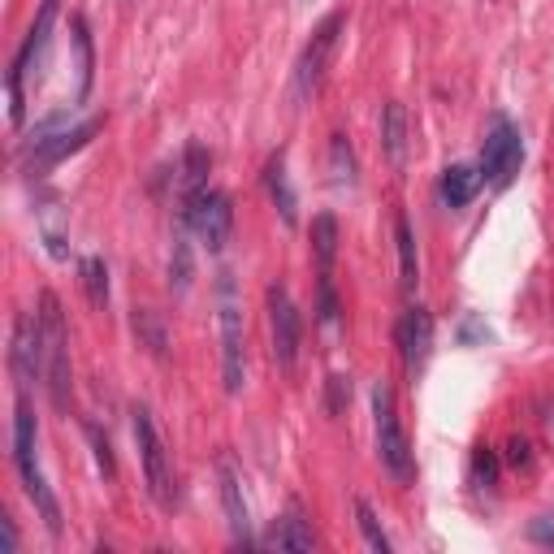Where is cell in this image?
Wrapping results in <instances>:
<instances>
[{
  "instance_id": "cell-12",
  "label": "cell",
  "mask_w": 554,
  "mask_h": 554,
  "mask_svg": "<svg viewBox=\"0 0 554 554\" xmlns=\"http://www.w3.org/2000/svg\"><path fill=\"white\" fill-rule=\"evenodd\" d=\"M394 338H399L403 368L416 377L420 368H425L429 351H433V316H429V308H420V303H416V308H407L399 329H394Z\"/></svg>"
},
{
  "instance_id": "cell-25",
  "label": "cell",
  "mask_w": 554,
  "mask_h": 554,
  "mask_svg": "<svg viewBox=\"0 0 554 554\" xmlns=\"http://www.w3.org/2000/svg\"><path fill=\"white\" fill-rule=\"evenodd\" d=\"M191 273H195V265H191V243H187V226H182V234L174 239V256H169V282H174L178 295L191 286Z\"/></svg>"
},
{
  "instance_id": "cell-33",
  "label": "cell",
  "mask_w": 554,
  "mask_h": 554,
  "mask_svg": "<svg viewBox=\"0 0 554 554\" xmlns=\"http://www.w3.org/2000/svg\"><path fill=\"white\" fill-rule=\"evenodd\" d=\"M494 472H498L494 455H490V451H485V446H481V451H477V477H481L485 485H494Z\"/></svg>"
},
{
  "instance_id": "cell-20",
  "label": "cell",
  "mask_w": 554,
  "mask_h": 554,
  "mask_svg": "<svg viewBox=\"0 0 554 554\" xmlns=\"http://www.w3.org/2000/svg\"><path fill=\"white\" fill-rule=\"evenodd\" d=\"M394 243H399V269H403V290H416V282H420V256H416V234H412V226H407V217L399 213L394 217Z\"/></svg>"
},
{
  "instance_id": "cell-31",
  "label": "cell",
  "mask_w": 554,
  "mask_h": 554,
  "mask_svg": "<svg viewBox=\"0 0 554 554\" xmlns=\"http://www.w3.org/2000/svg\"><path fill=\"white\" fill-rule=\"evenodd\" d=\"M91 446H96V464H100V472H104V477H113V455H109V442H104L100 438V429H91Z\"/></svg>"
},
{
  "instance_id": "cell-34",
  "label": "cell",
  "mask_w": 554,
  "mask_h": 554,
  "mask_svg": "<svg viewBox=\"0 0 554 554\" xmlns=\"http://www.w3.org/2000/svg\"><path fill=\"white\" fill-rule=\"evenodd\" d=\"M511 464H524V468H529L533 464V455H529V442H524V438H516V442H511Z\"/></svg>"
},
{
  "instance_id": "cell-14",
  "label": "cell",
  "mask_w": 554,
  "mask_h": 554,
  "mask_svg": "<svg viewBox=\"0 0 554 554\" xmlns=\"http://www.w3.org/2000/svg\"><path fill=\"white\" fill-rule=\"evenodd\" d=\"M52 22H57V0H44V9H39V18H35V26H31V35H26V44H22V52H18V61H13V70H9L13 83H22L26 74H35V78H39V65H44V57H48Z\"/></svg>"
},
{
  "instance_id": "cell-6",
  "label": "cell",
  "mask_w": 554,
  "mask_h": 554,
  "mask_svg": "<svg viewBox=\"0 0 554 554\" xmlns=\"http://www.w3.org/2000/svg\"><path fill=\"white\" fill-rule=\"evenodd\" d=\"M221 386L226 394H239L247 381V334H243V312L234 303V282H221Z\"/></svg>"
},
{
  "instance_id": "cell-21",
  "label": "cell",
  "mask_w": 554,
  "mask_h": 554,
  "mask_svg": "<svg viewBox=\"0 0 554 554\" xmlns=\"http://www.w3.org/2000/svg\"><path fill=\"white\" fill-rule=\"evenodd\" d=\"M78 282H83L87 290V303L91 308H104L109 303V269H104V260L100 256H83V265H78Z\"/></svg>"
},
{
  "instance_id": "cell-13",
  "label": "cell",
  "mask_w": 554,
  "mask_h": 554,
  "mask_svg": "<svg viewBox=\"0 0 554 554\" xmlns=\"http://www.w3.org/2000/svg\"><path fill=\"white\" fill-rule=\"evenodd\" d=\"M217 485H221V507H226V524H230V537L239 546H252V511H247V498H243V481L226 459L217 464Z\"/></svg>"
},
{
  "instance_id": "cell-7",
  "label": "cell",
  "mask_w": 554,
  "mask_h": 554,
  "mask_svg": "<svg viewBox=\"0 0 554 554\" xmlns=\"http://www.w3.org/2000/svg\"><path fill=\"white\" fill-rule=\"evenodd\" d=\"M135 442H139V455H143V477H148V490L156 498V507H174L178 498V485H174V464H169V451L161 442V433H156L152 416L135 407Z\"/></svg>"
},
{
  "instance_id": "cell-23",
  "label": "cell",
  "mask_w": 554,
  "mask_h": 554,
  "mask_svg": "<svg viewBox=\"0 0 554 554\" xmlns=\"http://www.w3.org/2000/svg\"><path fill=\"white\" fill-rule=\"evenodd\" d=\"M329 169H334V182L338 187H355V152L347 135H334L329 139Z\"/></svg>"
},
{
  "instance_id": "cell-15",
  "label": "cell",
  "mask_w": 554,
  "mask_h": 554,
  "mask_svg": "<svg viewBox=\"0 0 554 554\" xmlns=\"http://www.w3.org/2000/svg\"><path fill=\"white\" fill-rule=\"evenodd\" d=\"M381 148H386V161L394 169L407 165V109L399 100H390L381 113Z\"/></svg>"
},
{
  "instance_id": "cell-8",
  "label": "cell",
  "mask_w": 554,
  "mask_h": 554,
  "mask_svg": "<svg viewBox=\"0 0 554 554\" xmlns=\"http://www.w3.org/2000/svg\"><path fill=\"white\" fill-rule=\"evenodd\" d=\"M342 26H347V13H329V18L312 31L308 44H303L299 65H295V100L316 96V87H321V78H325V70H329V61H334V48H338Z\"/></svg>"
},
{
  "instance_id": "cell-32",
  "label": "cell",
  "mask_w": 554,
  "mask_h": 554,
  "mask_svg": "<svg viewBox=\"0 0 554 554\" xmlns=\"http://www.w3.org/2000/svg\"><path fill=\"white\" fill-rule=\"evenodd\" d=\"M529 537L537 546H554V520L550 516H537L533 524H529Z\"/></svg>"
},
{
  "instance_id": "cell-9",
  "label": "cell",
  "mask_w": 554,
  "mask_h": 554,
  "mask_svg": "<svg viewBox=\"0 0 554 554\" xmlns=\"http://www.w3.org/2000/svg\"><path fill=\"white\" fill-rule=\"evenodd\" d=\"M520 165H524L520 130L511 126L507 117H494L490 135H485V148H481V178L490 182V187H507V182L520 174Z\"/></svg>"
},
{
  "instance_id": "cell-35",
  "label": "cell",
  "mask_w": 554,
  "mask_h": 554,
  "mask_svg": "<svg viewBox=\"0 0 554 554\" xmlns=\"http://www.w3.org/2000/svg\"><path fill=\"white\" fill-rule=\"evenodd\" d=\"M0 529H5V554H13V550H18V524L5 516V520H0Z\"/></svg>"
},
{
  "instance_id": "cell-11",
  "label": "cell",
  "mask_w": 554,
  "mask_h": 554,
  "mask_svg": "<svg viewBox=\"0 0 554 554\" xmlns=\"http://www.w3.org/2000/svg\"><path fill=\"white\" fill-rule=\"evenodd\" d=\"M9 368L18 390L26 394L31 381L44 377V334H39V312H22L18 325H13V347H9Z\"/></svg>"
},
{
  "instance_id": "cell-5",
  "label": "cell",
  "mask_w": 554,
  "mask_h": 554,
  "mask_svg": "<svg viewBox=\"0 0 554 554\" xmlns=\"http://www.w3.org/2000/svg\"><path fill=\"white\" fill-rule=\"evenodd\" d=\"M182 226L200 234V243L208 252H221L230 243V230H234V208H230V195H221L213 187H200L182 200Z\"/></svg>"
},
{
  "instance_id": "cell-22",
  "label": "cell",
  "mask_w": 554,
  "mask_h": 554,
  "mask_svg": "<svg viewBox=\"0 0 554 554\" xmlns=\"http://www.w3.org/2000/svg\"><path fill=\"white\" fill-rule=\"evenodd\" d=\"M39 234H44L52 260H65V256H70V247H65V226H61V208H57V204H44V208H39Z\"/></svg>"
},
{
  "instance_id": "cell-29",
  "label": "cell",
  "mask_w": 554,
  "mask_h": 554,
  "mask_svg": "<svg viewBox=\"0 0 554 554\" xmlns=\"http://www.w3.org/2000/svg\"><path fill=\"white\" fill-rule=\"evenodd\" d=\"M347 403H351V377L334 373L329 377V412H342Z\"/></svg>"
},
{
  "instance_id": "cell-19",
  "label": "cell",
  "mask_w": 554,
  "mask_h": 554,
  "mask_svg": "<svg viewBox=\"0 0 554 554\" xmlns=\"http://www.w3.org/2000/svg\"><path fill=\"white\" fill-rule=\"evenodd\" d=\"M269 546H273V550H312L316 537H312V529H308V520H303L299 511H290V516H282V520L273 524Z\"/></svg>"
},
{
  "instance_id": "cell-26",
  "label": "cell",
  "mask_w": 554,
  "mask_h": 554,
  "mask_svg": "<svg viewBox=\"0 0 554 554\" xmlns=\"http://www.w3.org/2000/svg\"><path fill=\"white\" fill-rule=\"evenodd\" d=\"M208 165H213V161H208V152L200 148V143H191V148H187V156H182V191H200L204 187V174H208Z\"/></svg>"
},
{
  "instance_id": "cell-27",
  "label": "cell",
  "mask_w": 554,
  "mask_h": 554,
  "mask_svg": "<svg viewBox=\"0 0 554 554\" xmlns=\"http://www.w3.org/2000/svg\"><path fill=\"white\" fill-rule=\"evenodd\" d=\"M74 48H78V91L87 96L91 70H96V57H91V35H87V22L83 18H74Z\"/></svg>"
},
{
  "instance_id": "cell-1",
  "label": "cell",
  "mask_w": 554,
  "mask_h": 554,
  "mask_svg": "<svg viewBox=\"0 0 554 554\" xmlns=\"http://www.w3.org/2000/svg\"><path fill=\"white\" fill-rule=\"evenodd\" d=\"M13 464H18L22 490L35 503L39 520H44L48 533L57 537L61 533V507H57V498H52V490H48L44 472H39V459H35V416H31V407H26V399L18 403V416H13Z\"/></svg>"
},
{
  "instance_id": "cell-16",
  "label": "cell",
  "mask_w": 554,
  "mask_h": 554,
  "mask_svg": "<svg viewBox=\"0 0 554 554\" xmlns=\"http://www.w3.org/2000/svg\"><path fill=\"white\" fill-rule=\"evenodd\" d=\"M265 187L273 195V204H277V213H282L286 226H295L299 221V200H295V191H290V178H286V156L277 152L273 161L265 165Z\"/></svg>"
},
{
  "instance_id": "cell-17",
  "label": "cell",
  "mask_w": 554,
  "mask_h": 554,
  "mask_svg": "<svg viewBox=\"0 0 554 554\" xmlns=\"http://www.w3.org/2000/svg\"><path fill=\"white\" fill-rule=\"evenodd\" d=\"M308 234H312V260H316V269L329 273V269H334V260H338V217L334 213H316Z\"/></svg>"
},
{
  "instance_id": "cell-3",
  "label": "cell",
  "mask_w": 554,
  "mask_h": 554,
  "mask_svg": "<svg viewBox=\"0 0 554 554\" xmlns=\"http://www.w3.org/2000/svg\"><path fill=\"white\" fill-rule=\"evenodd\" d=\"M373 420H377V455L386 472L399 485H412L416 481V459H412V442H407V433L399 425V416H394V394L390 386H373Z\"/></svg>"
},
{
  "instance_id": "cell-28",
  "label": "cell",
  "mask_w": 554,
  "mask_h": 554,
  "mask_svg": "<svg viewBox=\"0 0 554 554\" xmlns=\"http://www.w3.org/2000/svg\"><path fill=\"white\" fill-rule=\"evenodd\" d=\"M355 520H360V533H364V542L373 546L377 554H386V550H390V537L381 533V524H377V516H373V507H368V503H355Z\"/></svg>"
},
{
  "instance_id": "cell-30",
  "label": "cell",
  "mask_w": 554,
  "mask_h": 554,
  "mask_svg": "<svg viewBox=\"0 0 554 554\" xmlns=\"http://www.w3.org/2000/svg\"><path fill=\"white\" fill-rule=\"evenodd\" d=\"M321 321L325 325L338 321V299H334V286H329V273H321Z\"/></svg>"
},
{
  "instance_id": "cell-24",
  "label": "cell",
  "mask_w": 554,
  "mask_h": 554,
  "mask_svg": "<svg viewBox=\"0 0 554 554\" xmlns=\"http://www.w3.org/2000/svg\"><path fill=\"white\" fill-rule=\"evenodd\" d=\"M135 334H139V342H143V347H148L152 355H165L169 338H165V325L156 321L152 308H135Z\"/></svg>"
},
{
  "instance_id": "cell-10",
  "label": "cell",
  "mask_w": 554,
  "mask_h": 554,
  "mask_svg": "<svg viewBox=\"0 0 554 554\" xmlns=\"http://www.w3.org/2000/svg\"><path fill=\"white\" fill-rule=\"evenodd\" d=\"M269 329H273V360L282 368H295L303 321H299V308H295V299H290V290L282 282L269 286Z\"/></svg>"
},
{
  "instance_id": "cell-18",
  "label": "cell",
  "mask_w": 554,
  "mask_h": 554,
  "mask_svg": "<svg viewBox=\"0 0 554 554\" xmlns=\"http://www.w3.org/2000/svg\"><path fill=\"white\" fill-rule=\"evenodd\" d=\"M477 187H481V169H472V165H451V169L442 174V204H446V208H464V204H472Z\"/></svg>"
},
{
  "instance_id": "cell-4",
  "label": "cell",
  "mask_w": 554,
  "mask_h": 554,
  "mask_svg": "<svg viewBox=\"0 0 554 554\" xmlns=\"http://www.w3.org/2000/svg\"><path fill=\"white\" fill-rule=\"evenodd\" d=\"M61 126V117H48L44 126H35L31 130V139H26V148H22V161L31 174H39V169H52V165H61L65 156H74L78 148H87L91 135L100 130V122L91 117V122H78L70 130H57Z\"/></svg>"
},
{
  "instance_id": "cell-2",
  "label": "cell",
  "mask_w": 554,
  "mask_h": 554,
  "mask_svg": "<svg viewBox=\"0 0 554 554\" xmlns=\"http://www.w3.org/2000/svg\"><path fill=\"white\" fill-rule=\"evenodd\" d=\"M39 334H44V381H48V394L52 403L70 407V338H65V312H61V299L44 290L39 295Z\"/></svg>"
}]
</instances>
